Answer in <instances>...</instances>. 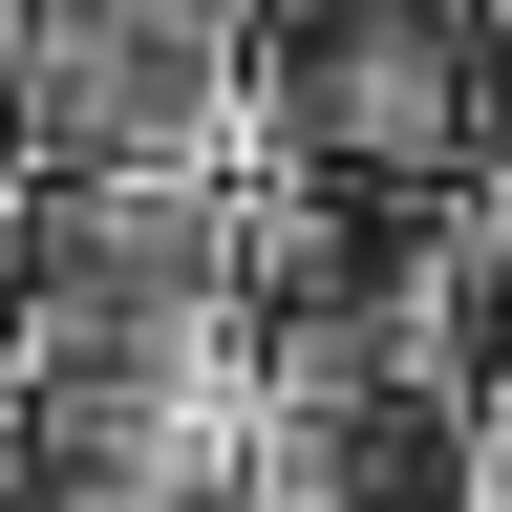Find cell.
Here are the masks:
<instances>
[{"label": "cell", "instance_id": "7a4b0ae2", "mask_svg": "<svg viewBox=\"0 0 512 512\" xmlns=\"http://www.w3.org/2000/svg\"><path fill=\"white\" fill-rule=\"evenodd\" d=\"M299 171H363V192H427L470 171V43H448V0H320L278 43V86H256Z\"/></svg>", "mask_w": 512, "mask_h": 512}, {"label": "cell", "instance_id": "6da1fadb", "mask_svg": "<svg viewBox=\"0 0 512 512\" xmlns=\"http://www.w3.org/2000/svg\"><path fill=\"white\" fill-rule=\"evenodd\" d=\"M22 171H171L235 150V0H0Z\"/></svg>", "mask_w": 512, "mask_h": 512}, {"label": "cell", "instance_id": "3957f363", "mask_svg": "<svg viewBox=\"0 0 512 512\" xmlns=\"http://www.w3.org/2000/svg\"><path fill=\"white\" fill-rule=\"evenodd\" d=\"M448 512H512V384H470V448H448Z\"/></svg>", "mask_w": 512, "mask_h": 512}]
</instances>
